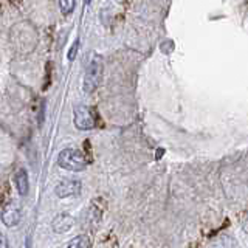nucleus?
Returning a JSON list of instances; mask_svg holds the SVG:
<instances>
[{"mask_svg":"<svg viewBox=\"0 0 248 248\" xmlns=\"http://www.w3.org/2000/svg\"><path fill=\"white\" fill-rule=\"evenodd\" d=\"M22 219V213H20V208L16 206L13 203H6L3 206V211H2V222L6 225L8 228H13L16 225H19Z\"/></svg>","mask_w":248,"mask_h":248,"instance_id":"39448f33","label":"nucleus"},{"mask_svg":"<svg viewBox=\"0 0 248 248\" xmlns=\"http://www.w3.org/2000/svg\"><path fill=\"white\" fill-rule=\"evenodd\" d=\"M13 182L16 186V191H17L20 196H27L28 189H30V182H28V175L25 169H19L16 170L13 175Z\"/></svg>","mask_w":248,"mask_h":248,"instance_id":"0eeeda50","label":"nucleus"},{"mask_svg":"<svg viewBox=\"0 0 248 248\" xmlns=\"http://www.w3.org/2000/svg\"><path fill=\"white\" fill-rule=\"evenodd\" d=\"M85 2H87V3H90V0H85Z\"/></svg>","mask_w":248,"mask_h":248,"instance_id":"4468645a","label":"nucleus"},{"mask_svg":"<svg viewBox=\"0 0 248 248\" xmlns=\"http://www.w3.org/2000/svg\"><path fill=\"white\" fill-rule=\"evenodd\" d=\"M10 2H11V3H19L20 0H10Z\"/></svg>","mask_w":248,"mask_h":248,"instance_id":"ddd939ff","label":"nucleus"},{"mask_svg":"<svg viewBox=\"0 0 248 248\" xmlns=\"http://www.w3.org/2000/svg\"><path fill=\"white\" fill-rule=\"evenodd\" d=\"M103 73H104V62L99 54H95L89 62L87 70L84 75V92L85 93H93L98 87L101 81H103Z\"/></svg>","mask_w":248,"mask_h":248,"instance_id":"f03ea898","label":"nucleus"},{"mask_svg":"<svg viewBox=\"0 0 248 248\" xmlns=\"http://www.w3.org/2000/svg\"><path fill=\"white\" fill-rule=\"evenodd\" d=\"M68 248H90L92 247V242H90V237L85 236V234H81L75 239H72L67 245Z\"/></svg>","mask_w":248,"mask_h":248,"instance_id":"6e6552de","label":"nucleus"},{"mask_svg":"<svg viewBox=\"0 0 248 248\" xmlns=\"http://www.w3.org/2000/svg\"><path fill=\"white\" fill-rule=\"evenodd\" d=\"M161 155H163V149H158V154H157V155H155V157H157V158H160V157H161Z\"/></svg>","mask_w":248,"mask_h":248,"instance_id":"f8f14e48","label":"nucleus"},{"mask_svg":"<svg viewBox=\"0 0 248 248\" xmlns=\"http://www.w3.org/2000/svg\"><path fill=\"white\" fill-rule=\"evenodd\" d=\"M73 225H75V219L67 213H61L53 219V230L54 232H59V234L68 232L73 228Z\"/></svg>","mask_w":248,"mask_h":248,"instance_id":"423d86ee","label":"nucleus"},{"mask_svg":"<svg viewBox=\"0 0 248 248\" xmlns=\"http://www.w3.org/2000/svg\"><path fill=\"white\" fill-rule=\"evenodd\" d=\"M75 3H76V0H59L62 14H70V13H72L75 10Z\"/></svg>","mask_w":248,"mask_h":248,"instance_id":"1a4fd4ad","label":"nucleus"},{"mask_svg":"<svg viewBox=\"0 0 248 248\" xmlns=\"http://www.w3.org/2000/svg\"><path fill=\"white\" fill-rule=\"evenodd\" d=\"M81 182L79 180H64L61 182L54 192L59 199H67V197H75V196H79L81 192Z\"/></svg>","mask_w":248,"mask_h":248,"instance_id":"20e7f679","label":"nucleus"},{"mask_svg":"<svg viewBox=\"0 0 248 248\" xmlns=\"http://www.w3.org/2000/svg\"><path fill=\"white\" fill-rule=\"evenodd\" d=\"M58 165L62 169L72 170V172H79L84 170L89 165V158L85 157V154L79 149H73V147H67V149L61 151L58 157Z\"/></svg>","mask_w":248,"mask_h":248,"instance_id":"f257e3e1","label":"nucleus"},{"mask_svg":"<svg viewBox=\"0 0 248 248\" xmlns=\"http://www.w3.org/2000/svg\"><path fill=\"white\" fill-rule=\"evenodd\" d=\"M75 126L79 130H90L96 126V113L93 108L87 106H76L75 107Z\"/></svg>","mask_w":248,"mask_h":248,"instance_id":"7ed1b4c3","label":"nucleus"},{"mask_svg":"<svg viewBox=\"0 0 248 248\" xmlns=\"http://www.w3.org/2000/svg\"><path fill=\"white\" fill-rule=\"evenodd\" d=\"M6 247V242H5V236L0 232V248H5Z\"/></svg>","mask_w":248,"mask_h":248,"instance_id":"9b49d317","label":"nucleus"},{"mask_svg":"<svg viewBox=\"0 0 248 248\" xmlns=\"http://www.w3.org/2000/svg\"><path fill=\"white\" fill-rule=\"evenodd\" d=\"M78 50H79V39H76V41L73 42V45H72V48L68 50V53H67L68 61H75L76 54H78Z\"/></svg>","mask_w":248,"mask_h":248,"instance_id":"9d476101","label":"nucleus"}]
</instances>
